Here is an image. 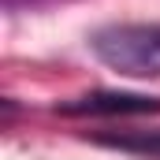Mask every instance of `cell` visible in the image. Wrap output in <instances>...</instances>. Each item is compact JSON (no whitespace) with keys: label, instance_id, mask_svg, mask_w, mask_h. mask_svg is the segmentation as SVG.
<instances>
[{"label":"cell","instance_id":"obj_1","mask_svg":"<svg viewBox=\"0 0 160 160\" xmlns=\"http://www.w3.org/2000/svg\"><path fill=\"white\" fill-rule=\"evenodd\" d=\"M89 52L127 78H160V22H108L89 34Z\"/></svg>","mask_w":160,"mask_h":160},{"label":"cell","instance_id":"obj_2","mask_svg":"<svg viewBox=\"0 0 160 160\" xmlns=\"http://www.w3.org/2000/svg\"><path fill=\"white\" fill-rule=\"evenodd\" d=\"M56 112H63V116H157L160 112V97L97 89V93H82L75 101L56 104Z\"/></svg>","mask_w":160,"mask_h":160},{"label":"cell","instance_id":"obj_3","mask_svg":"<svg viewBox=\"0 0 160 160\" xmlns=\"http://www.w3.org/2000/svg\"><path fill=\"white\" fill-rule=\"evenodd\" d=\"M93 142L108 145V149H119V153L160 160V127H153V130H97Z\"/></svg>","mask_w":160,"mask_h":160}]
</instances>
